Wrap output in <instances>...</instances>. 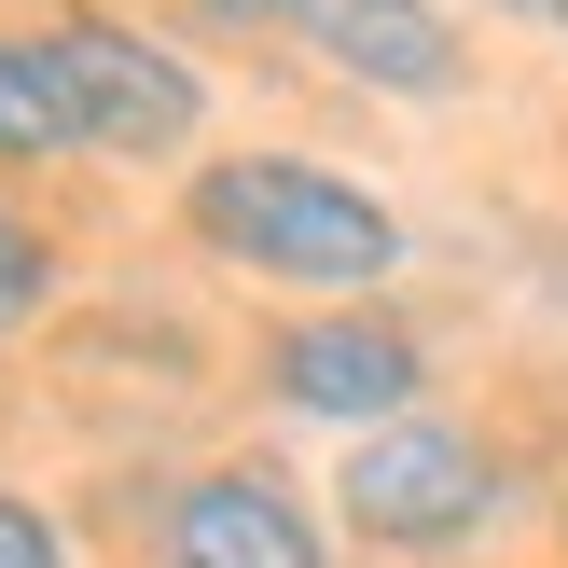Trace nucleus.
<instances>
[{
    "instance_id": "f257e3e1",
    "label": "nucleus",
    "mask_w": 568,
    "mask_h": 568,
    "mask_svg": "<svg viewBox=\"0 0 568 568\" xmlns=\"http://www.w3.org/2000/svg\"><path fill=\"white\" fill-rule=\"evenodd\" d=\"M194 236L250 277H305V292H375L403 264V222L375 209L361 181L333 166H292V153H236L194 181Z\"/></svg>"
},
{
    "instance_id": "f03ea898",
    "label": "nucleus",
    "mask_w": 568,
    "mask_h": 568,
    "mask_svg": "<svg viewBox=\"0 0 568 568\" xmlns=\"http://www.w3.org/2000/svg\"><path fill=\"white\" fill-rule=\"evenodd\" d=\"M486 499H499L486 444H471V430H430V416H375V430H361V458H347V527H361V541H388V555L471 541V527H486Z\"/></svg>"
},
{
    "instance_id": "7ed1b4c3",
    "label": "nucleus",
    "mask_w": 568,
    "mask_h": 568,
    "mask_svg": "<svg viewBox=\"0 0 568 568\" xmlns=\"http://www.w3.org/2000/svg\"><path fill=\"white\" fill-rule=\"evenodd\" d=\"M55 42V70H70V111H83V153H181L194 139V70L166 42H139V28H42Z\"/></svg>"
},
{
    "instance_id": "20e7f679",
    "label": "nucleus",
    "mask_w": 568,
    "mask_h": 568,
    "mask_svg": "<svg viewBox=\"0 0 568 568\" xmlns=\"http://www.w3.org/2000/svg\"><path fill=\"white\" fill-rule=\"evenodd\" d=\"M264 375H277V403H305V416H403L416 403V333H388V320H292L264 347Z\"/></svg>"
},
{
    "instance_id": "39448f33",
    "label": "nucleus",
    "mask_w": 568,
    "mask_h": 568,
    "mask_svg": "<svg viewBox=\"0 0 568 568\" xmlns=\"http://www.w3.org/2000/svg\"><path fill=\"white\" fill-rule=\"evenodd\" d=\"M166 568H320V527H305V499L264 486V471H209V486H181V514H166Z\"/></svg>"
},
{
    "instance_id": "423d86ee",
    "label": "nucleus",
    "mask_w": 568,
    "mask_h": 568,
    "mask_svg": "<svg viewBox=\"0 0 568 568\" xmlns=\"http://www.w3.org/2000/svg\"><path fill=\"white\" fill-rule=\"evenodd\" d=\"M292 28L333 70L388 83V98H444V83H458V28H444L430 0H292Z\"/></svg>"
},
{
    "instance_id": "0eeeda50",
    "label": "nucleus",
    "mask_w": 568,
    "mask_h": 568,
    "mask_svg": "<svg viewBox=\"0 0 568 568\" xmlns=\"http://www.w3.org/2000/svg\"><path fill=\"white\" fill-rule=\"evenodd\" d=\"M0 153L42 166V153H83V111H70V70H55L42 28H14L0 42Z\"/></svg>"
},
{
    "instance_id": "6e6552de",
    "label": "nucleus",
    "mask_w": 568,
    "mask_h": 568,
    "mask_svg": "<svg viewBox=\"0 0 568 568\" xmlns=\"http://www.w3.org/2000/svg\"><path fill=\"white\" fill-rule=\"evenodd\" d=\"M42 277H55V264H42V236H28V222L0 209V333H14L28 305H42Z\"/></svg>"
},
{
    "instance_id": "1a4fd4ad",
    "label": "nucleus",
    "mask_w": 568,
    "mask_h": 568,
    "mask_svg": "<svg viewBox=\"0 0 568 568\" xmlns=\"http://www.w3.org/2000/svg\"><path fill=\"white\" fill-rule=\"evenodd\" d=\"M0 568H70V555H55V527L28 514V499H0Z\"/></svg>"
},
{
    "instance_id": "9d476101",
    "label": "nucleus",
    "mask_w": 568,
    "mask_h": 568,
    "mask_svg": "<svg viewBox=\"0 0 568 568\" xmlns=\"http://www.w3.org/2000/svg\"><path fill=\"white\" fill-rule=\"evenodd\" d=\"M209 14H250V28H292V0H209Z\"/></svg>"
},
{
    "instance_id": "9b49d317",
    "label": "nucleus",
    "mask_w": 568,
    "mask_h": 568,
    "mask_svg": "<svg viewBox=\"0 0 568 568\" xmlns=\"http://www.w3.org/2000/svg\"><path fill=\"white\" fill-rule=\"evenodd\" d=\"M555 14H568V0H555Z\"/></svg>"
}]
</instances>
